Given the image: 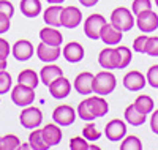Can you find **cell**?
Masks as SVG:
<instances>
[{"instance_id":"7dc6e473","label":"cell","mask_w":158,"mask_h":150,"mask_svg":"<svg viewBox=\"0 0 158 150\" xmlns=\"http://www.w3.org/2000/svg\"><path fill=\"white\" fill-rule=\"evenodd\" d=\"M89 148H92V150H100L98 145H89Z\"/></svg>"},{"instance_id":"4dcf8cb0","label":"cell","mask_w":158,"mask_h":150,"mask_svg":"<svg viewBox=\"0 0 158 150\" xmlns=\"http://www.w3.org/2000/svg\"><path fill=\"white\" fill-rule=\"evenodd\" d=\"M120 150H142V142L138 136H127L122 139Z\"/></svg>"},{"instance_id":"d6a6232c","label":"cell","mask_w":158,"mask_h":150,"mask_svg":"<svg viewBox=\"0 0 158 150\" xmlns=\"http://www.w3.org/2000/svg\"><path fill=\"white\" fill-rule=\"evenodd\" d=\"M11 85H13V79H11V74L3 70L0 71V95H3L6 92L11 90Z\"/></svg>"},{"instance_id":"836d02e7","label":"cell","mask_w":158,"mask_h":150,"mask_svg":"<svg viewBox=\"0 0 158 150\" xmlns=\"http://www.w3.org/2000/svg\"><path fill=\"white\" fill-rule=\"evenodd\" d=\"M147 10H152V2L150 0H133V5H131V11L133 15H139L142 11H147Z\"/></svg>"},{"instance_id":"e0dca14e","label":"cell","mask_w":158,"mask_h":150,"mask_svg":"<svg viewBox=\"0 0 158 150\" xmlns=\"http://www.w3.org/2000/svg\"><path fill=\"white\" fill-rule=\"evenodd\" d=\"M62 56L70 63H77V62H81L84 59V48L77 41H70L62 49Z\"/></svg>"},{"instance_id":"44dd1931","label":"cell","mask_w":158,"mask_h":150,"mask_svg":"<svg viewBox=\"0 0 158 150\" xmlns=\"http://www.w3.org/2000/svg\"><path fill=\"white\" fill-rule=\"evenodd\" d=\"M60 76H63L62 68L57 66V65H54V63H49V65L43 66L41 71H40V81H41L44 85H49L52 81H56Z\"/></svg>"},{"instance_id":"bcb514c9","label":"cell","mask_w":158,"mask_h":150,"mask_svg":"<svg viewBox=\"0 0 158 150\" xmlns=\"http://www.w3.org/2000/svg\"><path fill=\"white\" fill-rule=\"evenodd\" d=\"M19 148H30V144H21Z\"/></svg>"},{"instance_id":"ab89813d","label":"cell","mask_w":158,"mask_h":150,"mask_svg":"<svg viewBox=\"0 0 158 150\" xmlns=\"http://www.w3.org/2000/svg\"><path fill=\"white\" fill-rule=\"evenodd\" d=\"M11 18L3 15V13H0V33H5L10 30V27H11Z\"/></svg>"},{"instance_id":"83f0119b","label":"cell","mask_w":158,"mask_h":150,"mask_svg":"<svg viewBox=\"0 0 158 150\" xmlns=\"http://www.w3.org/2000/svg\"><path fill=\"white\" fill-rule=\"evenodd\" d=\"M115 51H117V59H118V70L127 68L131 63V57H133L131 49L127 46H117Z\"/></svg>"},{"instance_id":"1f68e13d","label":"cell","mask_w":158,"mask_h":150,"mask_svg":"<svg viewBox=\"0 0 158 150\" xmlns=\"http://www.w3.org/2000/svg\"><path fill=\"white\" fill-rule=\"evenodd\" d=\"M82 136L89 141V142H94V141H98L101 133L98 131V128L95 127V123H87L84 128H82Z\"/></svg>"},{"instance_id":"d590c367","label":"cell","mask_w":158,"mask_h":150,"mask_svg":"<svg viewBox=\"0 0 158 150\" xmlns=\"http://www.w3.org/2000/svg\"><path fill=\"white\" fill-rule=\"evenodd\" d=\"M144 54H147L150 57H158V36H149Z\"/></svg>"},{"instance_id":"681fc988","label":"cell","mask_w":158,"mask_h":150,"mask_svg":"<svg viewBox=\"0 0 158 150\" xmlns=\"http://www.w3.org/2000/svg\"><path fill=\"white\" fill-rule=\"evenodd\" d=\"M0 138H2V136H0Z\"/></svg>"},{"instance_id":"ffe728a7","label":"cell","mask_w":158,"mask_h":150,"mask_svg":"<svg viewBox=\"0 0 158 150\" xmlns=\"http://www.w3.org/2000/svg\"><path fill=\"white\" fill-rule=\"evenodd\" d=\"M40 40L51 46H60L63 43V35L62 32H59L57 29H54V27H44V29L40 30Z\"/></svg>"},{"instance_id":"b9f144b4","label":"cell","mask_w":158,"mask_h":150,"mask_svg":"<svg viewBox=\"0 0 158 150\" xmlns=\"http://www.w3.org/2000/svg\"><path fill=\"white\" fill-rule=\"evenodd\" d=\"M150 128L155 134H158V109L152 111V117H150Z\"/></svg>"},{"instance_id":"5b68a950","label":"cell","mask_w":158,"mask_h":150,"mask_svg":"<svg viewBox=\"0 0 158 150\" xmlns=\"http://www.w3.org/2000/svg\"><path fill=\"white\" fill-rule=\"evenodd\" d=\"M106 24V19H104V16L101 15H90L85 21H84V33L87 38L90 40H100V33H101V29L103 25Z\"/></svg>"},{"instance_id":"9a60e30c","label":"cell","mask_w":158,"mask_h":150,"mask_svg":"<svg viewBox=\"0 0 158 150\" xmlns=\"http://www.w3.org/2000/svg\"><path fill=\"white\" fill-rule=\"evenodd\" d=\"M94 74L90 71L79 73L74 79V90L81 95H90L94 93Z\"/></svg>"},{"instance_id":"cb8c5ba5","label":"cell","mask_w":158,"mask_h":150,"mask_svg":"<svg viewBox=\"0 0 158 150\" xmlns=\"http://www.w3.org/2000/svg\"><path fill=\"white\" fill-rule=\"evenodd\" d=\"M123 117H125V122L130 125H133V127H141L144 122H146V114H142L139 112L138 109L135 107V104H130L127 109H125V112H123Z\"/></svg>"},{"instance_id":"f35d334b","label":"cell","mask_w":158,"mask_h":150,"mask_svg":"<svg viewBox=\"0 0 158 150\" xmlns=\"http://www.w3.org/2000/svg\"><path fill=\"white\" fill-rule=\"evenodd\" d=\"M0 13L13 18V15H15V6H13V3L10 0H0Z\"/></svg>"},{"instance_id":"2e32d148","label":"cell","mask_w":158,"mask_h":150,"mask_svg":"<svg viewBox=\"0 0 158 150\" xmlns=\"http://www.w3.org/2000/svg\"><path fill=\"white\" fill-rule=\"evenodd\" d=\"M11 52L15 56L16 60L19 62H27L32 56H33V44L29 41V40H19V41L15 43V46L11 48Z\"/></svg>"},{"instance_id":"e575fe53","label":"cell","mask_w":158,"mask_h":150,"mask_svg":"<svg viewBox=\"0 0 158 150\" xmlns=\"http://www.w3.org/2000/svg\"><path fill=\"white\" fill-rule=\"evenodd\" d=\"M89 141L84 136H74L70 141V148L71 150H89Z\"/></svg>"},{"instance_id":"7bdbcfd3","label":"cell","mask_w":158,"mask_h":150,"mask_svg":"<svg viewBox=\"0 0 158 150\" xmlns=\"http://www.w3.org/2000/svg\"><path fill=\"white\" fill-rule=\"evenodd\" d=\"M79 3H82L84 6H94L98 3V0H79Z\"/></svg>"},{"instance_id":"4316f807","label":"cell","mask_w":158,"mask_h":150,"mask_svg":"<svg viewBox=\"0 0 158 150\" xmlns=\"http://www.w3.org/2000/svg\"><path fill=\"white\" fill-rule=\"evenodd\" d=\"M135 107L138 109L139 112H142V114H150L152 111H153V100H152V97H149V95H139V97L135 100Z\"/></svg>"},{"instance_id":"d4e9b609","label":"cell","mask_w":158,"mask_h":150,"mask_svg":"<svg viewBox=\"0 0 158 150\" xmlns=\"http://www.w3.org/2000/svg\"><path fill=\"white\" fill-rule=\"evenodd\" d=\"M18 82H19V84H24V85H29V87H32V89H36L38 84H40V76L36 74V71L27 68V70H22V71L19 73Z\"/></svg>"},{"instance_id":"7402d4cb","label":"cell","mask_w":158,"mask_h":150,"mask_svg":"<svg viewBox=\"0 0 158 150\" xmlns=\"http://www.w3.org/2000/svg\"><path fill=\"white\" fill-rule=\"evenodd\" d=\"M19 8L25 18H36L43 11V5L40 0H21Z\"/></svg>"},{"instance_id":"603a6c76","label":"cell","mask_w":158,"mask_h":150,"mask_svg":"<svg viewBox=\"0 0 158 150\" xmlns=\"http://www.w3.org/2000/svg\"><path fill=\"white\" fill-rule=\"evenodd\" d=\"M89 103H90V109H92V112H94L95 119L104 117L109 112V104H108L106 100L101 97V95H98V97H90Z\"/></svg>"},{"instance_id":"5bb4252c","label":"cell","mask_w":158,"mask_h":150,"mask_svg":"<svg viewBox=\"0 0 158 150\" xmlns=\"http://www.w3.org/2000/svg\"><path fill=\"white\" fill-rule=\"evenodd\" d=\"M146 82H147V79L146 76H144L141 71H130L123 76V87L130 92H139L142 90L144 87H146Z\"/></svg>"},{"instance_id":"4fadbf2b","label":"cell","mask_w":158,"mask_h":150,"mask_svg":"<svg viewBox=\"0 0 158 150\" xmlns=\"http://www.w3.org/2000/svg\"><path fill=\"white\" fill-rule=\"evenodd\" d=\"M36 56L44 63H52L62 56V49H60V46H51V44L41 41L36 48Z\"/></svg>"},{"instance_id":"d6986e66","label":"cell","mask_w":158,"mask_h":150,"mask_svg":"<svg viewBox=\"0 0 158 150\" xmlns=\"http://www.w3.org/2000/svg\"><path fill=\"white\" fill-rule=\"evenodd\" d=\"M62 5H49L43 13L44 22L51 27H62Z\"/></svg>"},{"instance_id":"8992f818","label":"cell","mask_w":158,"mask_h":150,"mask_svg":"<svg viewBox=\"0 0 158 150\" xmlns=\"http://www.w3.org/2000/svg\"><path fill=\"white\" fill-rule=\"evenodd\" d=\"M52 119L60 127H70L76 120V111L70 104H60L52 111Z\"/></svg>"},{"instance_id":"f546056e","label":"cell","mask_w":158,"mask_h":150,"mask_svg":"<svg viewBox=\"0 0 158 150\" xmlns=\"http://www.w3.org/2000/svg\"><path fill=\"white\" fill-rule=\"evenodd\" d=\"M77 115H79V119H82V120H85V122L95 120V115H94V112H92V109H90L89 98H87V100H82L81 103L77 104Z\"/></svg>"},{"instance_id":"8fae6325","label":"cell","mask_w":158,"mask_h":150,"mask_svg":"<svg viewBox=\"0 0 158 150\" xmlns=\"http://www.w3.org/2000/svg\"><path fill=\"white\" fill-rule=\"evenodd\" d=\"M98 63L103 70H118V59H117L115 48L108 46L101 49L98 54Z\"/></svg>"},{"instance_id":"6da1fadb","label":"cell","mask_w":158,"mask_h":150,"mask_svg":"<svg viewBox=\"0 0 158 150\" xmlns=\"http://www.w3.org/2000/svg\"><path fill=\"white\" fill-rule=\"evenodd\" d=\"M115 85H117V79L111 73V70L100 71L94 77V92L97 95H101V97L112 93L115 90Z\"/></svg>"},{"instance_id":"ee69618b","label":"cell","mask_w":158,"mask_h":150,"mask_svg":"<svg viewBox=\"0 0 158 150\" xmlns=\"http://www.w3.org/2000/svg\"><path fill=\"white\" fill-rule=\"evenodd\" d=\"M6 70V59H0V71Z\"/></svg>"},{"instance_id":"7c38bea8","label":"cell","mask_w":158,"mask_h":150,"mask_svg":"<svg viewBox=\"0 0 158 150\" xmlns=\"http://www.w3.org/2000/svg\"><path fill=\"white\" fill-rule=\"evenodd\" d=\"M122 36H123V32L118 30L117 27H114L111 22L104 24L101 29V33H100V40L106 46H117L122 41Z\"/></svg>"},{"instance_id":"74e56055","label":"cell","mask_w":158,"mask_h":150,"mask_svg":"<svg viewBox=\"0 0 158 150\" xmlns=\"http://www.w3.org/2000/svg\"><path fill=\"white\" fill-rule=\"evenodd\" d=\"M147 40H149V36L139 35L133 41V51L135 52H139V54H144V51H146V44H147Z\"/></svg>"},{"instance_id":"7a4b0ae2","label":"cell","mask_w":158,"mask_h":150,"mask_svg":"<svg viewBox=\"0 0 158 150\" xmlns=\"http://www.w3.org/2000/svg\"><path fill=\"white\" fill-rule=\"evenodd\" d=\"M135 21L136 19L133 16V11L125 6H118L111 13V24L122 32H128L133 29Z\"/></svg>"},{"instance_id":"60d3db41","label":"cell","mask_w":158,"mask_h":150,"mask_svg":"<svg viewBox=\"0 0 158 150\" xmlns=\"http://www.w3.org/2000/svg\"><path fill=\"white\" fill-rule=\"evenodd\" d=\"M11 52V48H10V43L6 41V40L0 38V59H8Z\"/></svg>"},{"instance_id":"f1b7e54d","label":"cell","mask_w":158,"mask_h":150,"mask_svg":"<svg viewBox=\"0 0 158 150\" xmlns=\"http://www.w3.org/2000/svg\"><path fill=\"white\" fill-rule=\"evenodd\" d=\"M21 147V141L16 134H5L0 138V150H16Z\"/></svg>"},{"instance_id":"ba28073f","label":"cell","mask_w":158,"mask_h":150,"mask_svg":"<svg viewBox=\"0 0 158 150\" xmlns=\"http://www.w3.org/2000/svg\"><path fill=\"white\" fill-rule=\"evenodd\" d=\"M125 134H127V123L120 119H112L104 127V136L112 142L122 141L125 138Z\"/></svg>"},{"instance_id":"8d00e7d4","label":"cell","mask_w":158,"mask_h":150,"mask_svg":"<svg viewBox=\"0 0 158 150\" xmlns=\"http://www.w3.org/2000/svg\"><path fill=\"white\" fill-rule=\"evenodd\" d=\"M146 79H147V84L153 89H158V65H152L149 70H147V74H146Z\"/></svg>"},{"instance_id":"277c9868","label":"cell","mask_w":158,"mask_h":150,"mask_svg":"<svg viewBox=\"0 0 158 150\" xmlns=\"http://www.w3.org/2000/svg\"><path fill=\"white\" fill-rule=\"evenodd\" d=\"M35 89L29 87V85H24V84H16L15 87L11 89V100L16 106L25 107V106H30L35 100Z\"/></svg>"},{"instance_id":"52a82bcc","label":"cell","mask_w":158,"mask_h":150,"mask_svg":"<svg viewBox=\"0 0 158 150\" xmlns=\"http://www.w3.org/2000/svg\"><path fill=\"white\" fill-rule=\"evenodd\" d=\"M135 24L138 25V29L141 32L150 33V32L158 29V16H156V13H153L152 10L142 11V13H139V15H136Z\"/></svg>"},{"instance_id":"30bf717a","label":"cell","mask_w":158,"mask_h":150,"mask_svg":"<svg viewBox=\"0 0 158 150\" xmlns=\"http://www.w3.org/2000/svg\"><path fill=\"white\" fill-rule=\"evenodd\" d=\"M49 87V93H51V97L52 98H56V100H63V98H67L70 92H71V84H70V81L67 77H57L56 81H52V82L48 85Z\"/></svg>"},{"instance_id":"9c48e42d","label":"cell","mask_w":158,"mask_h":150,"mask_svg":"<svg viewBox=\"0 0 158 150\" xmlns=\"http://www.w3.org/2000/svg\"><path fill=\"white\" fill-rule=\"evenodd\" d=\"M81 22H82V13L77 6H74V5L63 6V10H62V27H65V29H76Z\"/></svg>"},{"instance_id":"f6af8a7d","label":"cell","mask_w":158,"mask_h":150,"mask_svg":"<svg viewBox=\"0 0 158 150\" xmlns=\"http://www.w3.org/2000/svg\"><path fill=\"white\" fill-rule=\"evenodd\" d=\"M48 3H51V5H60V3H63L65 0H46Z\"/></svg>"},{"instance_id":"c3c4849f","label":"cell","mask_w":158,"mask_h":150,"mask_svg":"<svg viewBox=\"0 0 158 150\" xmlns=\"http://www.w3.org/2000/svg\"><path fill=\"white\" fill-rule=\"evenodd\" d=\"M155 5H156V6H158V0H155Z\"/></svg>"},{"instance_id":"3957f363","label":"cell","mask_w":158,"mask_h":150,"mask_svg":"<svg viewBox=\"0 0 158 150\" xmlns=\"http://www.w3.org/2000/svg\"><path fill=\"white\" fill-rule=\"evenodd\" d=\"M19 122L24 128L27 130H35L41 125L43 122V112L40 107H35V106H25L22 109V112L19 115Z\"/></svg>"},{"instance_id":"ac0fdd59","label":"cell","mask_w":158,"mask_h":150,"mask_svg":"<svg viewBox=\"0 0 158 150\" xmlns=\"http://www.w3.org/2000/svg\"><path fill=\"white\" fill-rule=\"evenodd\" d=\"M41 133H43V138L46 141V144L49 147H56L62 142V130H60V125L57 123H48L41 128Z\"/></svg>"},{"instance_id":"484cf974","label":"cell","mask_w":158,"mask_h":150,"mask_svg":"<svg viewBox=\"0 0 158 150\" xmlns=\"http://www.w3.org/2000/svg\"><path fill=\"white\" fill-rule=\"evenodd\" d=\"M29 144H30V148H33V150H48L49 148V145L46 144V141L43 138L41 130H36V128L29 134Z\"/></svg>"}]
</instances>
